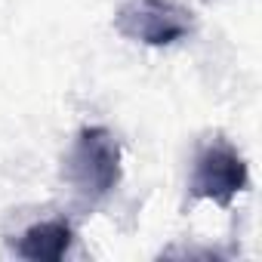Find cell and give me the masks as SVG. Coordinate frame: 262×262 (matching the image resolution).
I'll return each mask as SVG.
<instances>
[{
    "mask_svg": "<svg viewBox=\"0 0 262 262\" xmlns=\"http://www.w3.org/2000/svg\"><path fill=\"white\" fill-rule=\"evenodd\" d=\"M123 176V151L108 126H83L65 158V182L83 204L105 201Z\"/></svg>",
    "mask_w": 262,
    "mask_h": 262,
    "instance_id": "obj_1",
    "label": "cell"
},
{
    "mask_svg": "<svg viewBox=\"0 0 262 262\" xmlns=\"http://www.w3.org/2000/svg\"><path fill=\"white\" fill-rule=\"evenodd\" d=\"M247 182H250V170L244 155L228 139L213 136L194 155L191 176H188V198L231 207V201L247 188Z\"/></svg>",
    "mask_w": 262,
    "mask_h": 262,
    "instance_id": "obj_2",
    "label": "cell"
},
{
    "mask_svg": "<svg viewBox=\"0 0 262 262\" xmlns=\"http://www.w3.org/2000/svg\"><path fill=\"white\" fill-rule=\"evenodd\" d=\"M114 28L120 37L145 47H173L194 31V13L179 0H123Z\"/></svg>",
    "mask_w": 262,
    "mask_h": 262,
    "instance_id": "obj_3",
    "label": "cell"
},
{
    "mask_svg": "<svg viewBox=\"0 0 262 262\" xmlns=\"http://www.w3.org/2000/svg\"><path fill=\"white\" fill-rule=\"evenodd\" d=\"M74 244V228L68 219H43L25 228L16 241V256L28 262H59Z\"/></svg>",
    "mask_w": 262,
    "mask_h": 262,
    "instance_id": "obj_4",
    "label": "cell"
}]
</instances>
